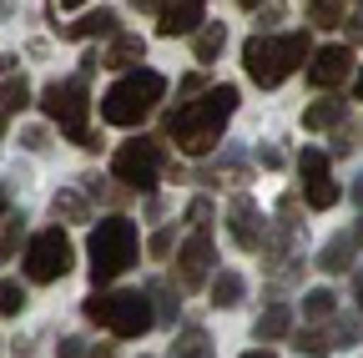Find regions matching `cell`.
Listing matches in <instances>:
<instances>
[{"mask_svg": "<svg viewBox=\"0 0 363 358\" xmlns=\"http://www.w3.org/2000/svg\"><path fill=\"white\" fill-rule=\"evenodd\" d=\"M233 111H238V86H212L202 101H187L182 111H172L167 131H172V142L187 157H207L222 142V126H227Z\"/></svg>", "mask_w": 363, "mask_h": 358, "instance_id": "obj_1", "label": "cell"}, {"mask_svg": "<svg viewBox=\"0 0 363 358\" xmlns=\"http://www.w3.org/2000/svg\"><path fill=\"white\" fill-rule=\"evenodd\" d=\"M308 56H313V40L303 30H293V35H252L247 46H242V66H247V76L257 86H278Z\"/></svg>", "mask_w": 363, "mask_h": 358, "instance_id": "obj_2", "label": "cell"}, {"mask_svg": "<svg viewBox=\"0 0 363 358\" xmlns=\"http://www.w3.org/2000/svg\"><path fill=\"white\" fill-rule=\"evenodd\" d=\"M162 91H167V76L136 66V71H126L111 91L101 96V121H111V126H136V121H147L152 106L162 101Z\"/></svg>", "mask_w": 363, "mask_h": 358, "instance_id": "obj_3", "label": "cell"}, {"mask_svg": "<svg viewBox=\"0 0 363 358\" xmlns=\"http://www.w3.org/2000/svg\"><path fill=\"white\" fill-rule=\"evenodd\" d=\"M136 262V222L131 217H106L91 228V278L111 283Z\"/></svg>", "mask_w": 363, "mask_h": 358, "instance_id": "obj_4", "label": "cell"}, {"mask_svg": "<svg viewBox=\"0 0 363 358\" xmlns=\"http://www.w3.org/2000/svg\"><path fill=\"white\" fill-rule=\"evenodd\" d=\"M86 318L116 338H142L157 313H152L147 293H96V298H86Z\"/></svg>", "mask_w": 363, "mask_h": 358, "instance_id": "obj_5", "label": "cell"}, {"mask_svg": "<svg viewBox=\"0 0 363 358\" xmlns=\"http://www.w3.org/2000/svg\"><path fill=\"white\" fill-rule=\"evenodd\" d=\"M40 106H45V116H51V121L66 131L76 147H96V142H91V131H86V116H91V101H86V76L51 81V86L40 91Z\"/></svg>", "mask_w": 363, "mask_h": 358, "instance_id": "obj_6", "label": "cell"}, {"mask_svg": "<svg viewBox=\"0 0 363 358\" xmlns=\"http://www.w3.org/2000/svg\"><path fill=\"white\" fill-rule=\"evenodd\" d=\"M71 262H76L71 237H66L61 228H45V233H35L30 247H26V278H30V283H56V278L71 273Z\"/></svg>", "mask_w": 363, "mask_h": 358, "instance_id": "obj_7", "label": "cell"}, {"mask_svg": "<svg viewBox=\"0 0 363 358\" xmlns=\"http://www.w3.org/2000/svg\"><path fill=\"white\" fill-rule=\"evenodd\" d=\"M111 172H116V182L136 187V192H152L157 187V177H162V142H121L116 157H111Z\"/></svg>", "mask_w": 363, "mask_h": 358, "instance_id": "obj_8", "label": "cell"}, {"mask_svg": "<svg viewBox=\"0 0 363 358\" xmlns=\"http://www.w3.org/2000/svg\"><path fill=\"white\" fill-rule=\"evenodd\" d=\"M207 267H212V237L207 233H192L177 252V283L182 288H202L207 283Z\"/></svg>", "mask_w": 363, "mask_h": 358, "instance_id": "obj_9", "label": "cell"}, {"mask_svg": "<svg viewBox=\"0 0 363 358\" xmlns=\"http://www.w3.org/2000/svg\"><path fill=\"white\" fill-rule=\"evenodd\" d=\"M227 233H233V242L238 247H262V217H257V207H252V197H238L233 207H227Z\"/></svg>", "mask_w": 363, "mask_h": 358, "instance_id": "obj_10", "label": "cell"}, {"mask_svg": "<svg viewBox=\"0 0 363 358\" xmlns=\"http://www.w3.org/2000/svg\"><path fill=\"white\" fill-rule=\"evenodd\" d=\"M348 71H353V51L348 46H323L313 56V66H308V81L313 86H338Z\"/></svg>", "mask_w": 363, "mask_h": 358, "instance_id": "obj_11", "label": "cell"}, {"mask_svg": "<svg viewBox=\"0 0 363 358\" xmlns=\"http://www.w3.org/2000/svg\"><path fill=\"white\" fill-rule=\"evenodd\" d=\"M202 26V0H172L162 11V35H187Z\"/></svg>", "mask_w": 363, "mask_h": 358, "instance_id": "obj_12", "label": "cell"}, {"mask_svg": "<svg viewBox=\"0 0 363 358\" xmlns=\"http://www.w3.org/2000/svg\"><path fill=\"white\" fill-rule=\"evenodd\" d=\"M136 61H147V40H142V35H111V46H106L101 66H111V71H131Z\"/></svg>", "mask_w": 363, "mask_h": 358, "instance_id": "obj_13", "label": "cell"}, {"mask_svg": "<svg viewBox=\"0 0 363 358\" xmlns=\"http://www.w3.org/2000/svg\"><path fill=\"white\" fill-rule=\"evenodd\" d=\"M222 46H227V26H222V21L197 26V46H192V56H197L202 66H212V61L222 56Z\"/></svg>", "mask_w": 363, "mask_h": 358, "instance_id": "obj_14", "label": "cell"}, {"mask_svg": "<svg viewBox=\"0 0 363 358\" xmlns=\"http://www.w3.org/2000/svg\"><path fill=\"white\" fill-rule=\"evenodd\" d=\"M318 267H323V273H343V267H353V237H328L323 252H318Z\"/></svg>", "mask_w": 363, "mask_h": 358, "instance_id": "obj_15", "label": "cell"}, {"mask_svg": "<svg viewBox=\"0 0 363 358\" xmlns=\"http://www.w3.org/2000/svg\"><path fill=\"white\" fill-rule=\"evenodd\" d=\"M293 333V313H288V303H272L262 318H257V338L267 343V338H288Z\"/></svg>", "mask_w": 363, "mask_h": 358, "instance_id": "obj_16", "label": "cell"}, {"mask_svg": "<svg viewBox=\"0 0 363 358\" xmlns=\"http://www.w3.org/2000/svg\"><path fill=\"white\" fill-rule=\"evenodd\" d=\"M66 35H81V40H86V35H116V11H111V6L91 11V16H81V21H76Z\"/></svg>", "mask_w": 363, "mask_h": 358, "instance_id": "obj_17", "label": "cell"}, {"mask_svg": "<svg viewBox=\"0 0 363 358\" xmlns=\"http://www.w3.org/2000/svg\"><path fill=\"white\" fill-rule=\"evenodd\" d=\"M172 358H212V338L202 328H182L172 343Z\"/></svg>", "mask_w": 363, "mask_h": 358, "instance_id": "obj_18", "label": "cell"}, {"mask_svg": "<svg viewBox=\"0 0 363 358\" xmlns=\"http://www.w3.org/2000/svg\"><path fill=\"white\" fill-rule=\"evenodd\" d=\"M51 212H56V222H91V207H86L81 192H56Z\"/></svg>", "mask_w": 363, "mask_h": 358, "instance_id": "obj_19", "label": "cell"}, {"mask_svg": "<svg viewBox=\"0 0 363 358\" xmlns=\"http://www.w3.org/2000/svg\"><path fill=\"white\" fill-rule=\"evenodd\" d=\"M338 121H343V101H313L303 111V126L308 131H323V126H338Z\"/></svg>", "mask_w": 363, "mask_h": 358, "instance_id": "obj_20", "label": "cell"}, {"mask_svg": "<svg viewBox=\"0 0 363 358\" xmlns=\"http://www.w3.org/2000/svg\"><path fill=\"white\" fill-rule=\"evenodd\" d=\"M212 303L217 308H238L242 303V278L238 273H217L212 278Z\"/></svg>", "mask_w": 363, "mask_h": 358, "instance_id": "obj_21", "label": "cell"}, {"mask_svg": "<svg viewBox=\"0 0 363 358\" xmlns=\"http://www.w3.org/2000/svg\"><path fill=\"white\" fill-rule=\"evenodd\" d=\"M333 303H338V298H333L328 288H313V293H303V313H308L313 323H323V318H333Z\"/></svg>", "mask_w": 363, "mask_h": 358, "instance_id": "obj_22", "label": "cell"}, {"mask_svg": "<svg viewBox=\"0 0 363 358\" xmlns=\"http://www.w3.org/2000/svg\"><path fill=\"white\" fill-rule=\"evenodd\" d=\"M308 21L323 26V30L343 26V0H313V6H308Z\"/></svg>", "mask_w": 363, "mask_h": 358, "instance_id": "obj_23", "label": "cell"}, {"mask_svg": "<svg viewBox=\"0 0 363 358\" xmlns=\"http://www.w3.org/2000/svg\"><path fill=\"white\" fill-rule=\"evenodd\" d=\"M21 222H26V217H11V212L0 217V262L16 257V247H21Z\"/></svg>", "mask_w": 363, "mask_h": 358, "instance_id": "obj_24", "label": "cell"}, {"mask_svg": "<svg viewBox=\"0 0 363 358\" xmlns=\"http://www.w3.org/2000/svg\"><path fill=\"white\" fill-rule=\"evenodd\" d=\"M26 106H30V86L11 76L6 86H0V111H26Z\"/></svg>", "mask_w": 363, "mask_h": 358, "instance_id": "obj_25", "label": "cell"}, {"mask_svg": "<svg viewBox=\"0 0 363 358\" xmlns=\"http://www.w3.org/2000/svg\"><path fill=\"white\" fill-rule=\"evenodd\" d=\"M293 348H298V353H303V358H328V353H333V343H328V338H323V333H318V328H303V333H298V343H293Z\"/></svg>", "mask_w": 363, "mask_h": 358, "instance_id": "obj_26", "label": "cell"}, {"mask_svg": "<svg viewBox=\"0 0 363 358\" xmlns=\"http://www.w3.org/2000/svg\"><path fill=\"white\" fill-rule=\"evenodd\" d=\"M333 202H338V187L328 182V177H318V182H308V207H313V212H328Z\"/></svg>", "mask_w": 363, "mask_h": 358, "instance_id": "obj_27", "label": "cell"}, {"mask_svg": "<svg viewBox=\"0 0 363 358\" xmlns=\"http://www.w3.org/2000/svg\"><path fill=\"white\" fill-rule=\"evenodd\" d=\"M298 172L308 177V182H318V177H328V157L318 152V147H303V157H298Z\"/></svg>", "mask_w": 363, "mask_h": 358, "instance_id": "obj_28", "label": "cell"}, {"mask_svg": "<svg viewBox=\"0 0 363 358\" xmlns=\"http://www.w3.org/2000/svg\"><path fill=\"white\" fill-rule=\"evenodd\" d=\"M333 338L348 348V343H358L363 338V313H343V318H338V328H333Z\"/></svg>", "mask_w": 363, "mask_h": 358, "instance_id": "obj_29", "label": "cell"}, {"mask_svg": "<svg viewBox=\"0 0 363 358\" xmlns=\"http://www.w3.org/2000/svg\"><path fill=\"white\" fill-rule=\"evenodd\" d=\"M21 308H26V288H21V283H6V288H0V313H6V318H16Z\"/></svg>", "mask_w": 363, "mask_h": 358, "instance_id": "obj_30", "label": "cell"}, {"mask_svg": "<svg viewBox=\"0 0 363 358\" xmlns=\"http://www.w3.org/2000/svg\"><path fill=\"white\" fill-rule=\"evenodd\" d=\"M187 217H192V228H197V233H207V228H212V202L197 197V202L187 207Z\"/></svg>", "mask_w": 363, "mask_h": 358, "instance_id": "obj_31", "label": "cell"}, {"mask_svg": "<svg viewBox=\"0 0 363 358\" xmlns=\"http://www.w3.org/2000/svg\"><path fill=\"white\" fill-rule=\"evenodd\" d=\"M21 147L45 152V147H51V131H45V126H26V131H21Z\"/></svg>", "mask_w": 363, "mask_h": 358, "instance_id": "obj_32", "label": "cell"}, {"mask_svg": "<svg viewBox=\"0 0 363 358\" xmlns=\"http://www.w3.org/2000/svg\"><path fill=\"white\" fill-rule=\"evenodd\" d=\"M172 242H177V233H172V228H162V233L152 237V257H167V252H172Z\"/></svg>", "mask_w": 363, "mask_h": 358, "instance_id": "obj_33", "label": "cell"}, {"mask_svg": "<svg viewBox=\"0 0 363 358\" xmlns=\"http://www.w3.org/2000/svg\"><path fill=\"white\" fill-rule=\"evenodd\" d=\"M152 303H162V308H157L162 318H177V303H172V293H167V288H152Z\"/></svg>", "mask_w": 363, "mask_h": 358, "instance_id": "obj_34", "label": "cell"}, {"mask_svg": "<svg viewBox=\"0 0 363 358\" xmlns=\"http://www.w3.org/2000/svg\"><path fill=\"white\" fill-rule=\"evenodd\" d=\"M61 358H91L81 338H61Z\"/></svg>", "mask_w": 363, "mask_h": 358, "instance_id": "obj_35", "label": "cell"}, {"mask_svg": "<svg viewBox=\"0 0 363 358\" xmlns=\"http://www.w3.org/2000/svg\"><path fill=\"white\" fill-rule=\"evenodd\" d=\"M333 152H353V131L338 121V131H333Z\"/></svg>", "mask_w": 363, "mask_h": 358, "instance_id": "obj_36", "label": "cell"}, {"mask_svg": "<svg viewBox=\"0 0 363 358\" xmlns=\"http://www.w3.org/2000/svg\"><path fill=\"white\" fill-rule=\"evenodd\" d=\"M348 197H353V202H358V207H363V172H358V177H353V192H348Z\"/></svg>", "mask_w": 363, "mask_h": 358, "instance_id": "obj_37", "label": "cell"}, {"mask_svg": "<svg viewBox=\"0 0 363 358\" xmlns=\"http://www.w3.org/2000/svg\"><path fill=\"white\" fill-rule=\"evenodd\" d=\"M353 288H358V313H363V267H358V278H353Z\"/></svg>", "mask_w": 363, "mask_h": 358, "instance_id": "obj_38", "label": "cell"}, {"mask_svg": "<svg viewBox=\"0 0 363 358\" xmlns=\"http://www.w3.org/2000/svg\"><path fill=\"white\" fill-rule=\"evenodd\" d=\"M131 6H136V11H152V6H157V0H131Z\"/></svg>", "mask_w": 363, "mask_h": 358, "instance_id": "obj_39", "label": "cell"}, {"mask_svg": "<svg viewBox=\"0 0 363 358\" xmlns=\"http://www.w3.org/2000/svg\"><path fill=\"white\" fill-rule=\"evenodd\" d=\"M353 35H363V11H358V16H353Z\"/></svg>", "mask_w": 363, "mask_h": 358, "instance_id": "obj_40", "label": "cell"}, {"mask_svg": "<svg viewBox=\"0 0 363 358\" xmlns=\"http://www.w3.org/2000/svg\"><path fill=\"white\" fill-rule=\"evenodd\" d=\"M242 358H272V353H267V348H252V353H242Z\"/></svg>", "mask_w": 363, "mask_h": 358, "instance_id": "obj_41", "label": "cell"}, {"mask_svg": "<svg viewBox=\"0 0 363 358\" xmlns=\"http://www.w3.org/2000/svg\"><path fill=\"white\" fill-rule=\"evenodd\" d=\"M353 91H358V101H363V71H358V81H353Z\"/></svg>", "mask_w": 363, "mask_h": 358, "instance_id": "obj_42", "label": "cell"}, {"mask_svg": "<svg viewBox=\"0 0 363 358\" xmlns=\"http://www.w3.org/2000/svg\"><path fill=\"white\" fill-rule=\"evenodd\" d=\"M91 358H116V353H111V348H96V353H91Z\"/></svg>", "mask_w": 363, "mask_h": 358, "instance_id": "obj_43", "label": "cell"}, {"mask_svg": "<svg viewBox=\"0 0 363 358\" xmlns=\"http://www.w3.org/2000/svg\"><path fill=\"white\" fill-rule=\"evenodd\" d=\"M6 202H11V197H6V187H0V217H6Z\"/></svg>", "mask_w": 363, "mask_h": 358, "instance_id": "obj_44", "label": "cell"}, {"mask_svg": "<svg viewBox=\"0 0 363 358\" xmlns=\"http://www.w3.org/2000/svg\"><path fill=\"white\" fill-rule=\"evenodd\" d=\"M353 242H363V222H358V228H353Z\"/></svg>", "mask_w": 363, "mask_h": 358, "instance_id": "obj_45", "label": "cell"}, {"mask_svg": "<svg viewBox=\"0 0 363 358\" xmlns=\"http://www.w3.org/2000/svg\"><path fill=\"white\" fill-rule=\"evenodd\" d=\"M0 137H6V111H0Z\"/></svg>", "mask_w": 363, "mask_h": 358, "instance_id": "obj_46", "label": "cell"}, {"mask_svg": "<svg viewBox=\"0 0 363 358\" xmlns=\"http://www.w3.org/2000/svg\"><path fill=\"white\" fill-rule=\"evenodd\" d=\"M61 6H86V0H61Z\"/></svg>", "mask_w": 363, "mask_h": 358, "instance_id": "obj_47", "label": "cell"}, {"mask_svg": "<svg viewBox=\"0 0 363 358\" xmlns=\"http://www.w3.org/2000/svg\"><path fill=\"white\" fill-rule=\"evenodd\" d=\"M242 6H257V0H242Z\"/></svg>", "mask_w": 363, "mask_h": 358, "instance_id": "obj_48", "label": "cell"}]
</instances>
